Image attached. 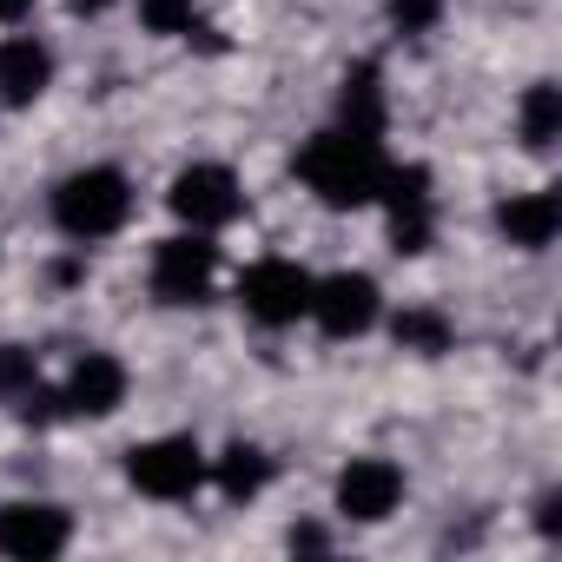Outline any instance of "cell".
Masks as SVG:
<instances>
[{"mask_svg":"<svg viewBox=\"0 0 562 562\" xmlns=\"http://www.w3.org/2000/svg\"><path fill=\"white\" fill-rule=\"evenodd\" d=\"M54 87V47L34 41V34H8L0 41V106L8 113H27L41 106Z\"/></svg>","mask_w":562,"mask_h":562,"instance_id":"cell-12","label":"cell"},{"mask_svg":"<svg viewBox=\"0 0 562 562\" xmlns=\"http://www.w3.org/2000/svg\"><path fill=\"white\" fill-rule=\"evenodd\" d=\"M74 8H80V14H106V8H113V0H74Z\"/></svg>","mask_w":562,"mask_h":562,"instance_id":"cell-24","label":"cell"},{"mask_svg":"<svg viewBox=\"0 0 562 562\" xmlns=\"http://www.w3.org/2000/svg\"><path fill=\"white\" fill-rule=\"evenodd\" d=\"M41 8V0H0V21H27Z\"/></svg>","mask_w":562,"mask_h":562,"instance_id":"cell-22","label":"cell"},{"mask_svg":"<svg viewBox=\"0 0 562 562\" xmlns=\"http://www.w3.org/2000/svg\"><path fill=\"white\" fill-rule=\"evenodd\" d=\"M516 139L529 153H549L562 139V87L555 80H536L522 100H516Z\"/></svg>","mask_w":562,"mask_h":562,"instance_id":"cell-16","label":"cell"},{"mask_svg":"<svg viewBox=\"0 0 562 562\" xmlns=\"http://www.w3.org/2000/svg\"><path fill=\"white\" fill-rule=\"evenodd\" d=\"M74 542V516L60 503H0V555L8 562H54Z\"/></svg>","mask_w":562,"mask_h":562,"instance_id":"cell-10","label":"cell"},{"mask_svg":"<svg viewBox=\"0 0 562 562\" xmlns=\"http://www.w3.org/2000/svg\"><path fill=\"white\" fill-rule=\"evenodd\" d=\"M391 338H397L411 358H443V351L457 345V325H450L437 305H404V312L391 318Z\"/></svg>","mask_w":562,"mask_h":562,"instance_id":"cell-17","label":"cell"},{"mask_svg":"<svg viewBox=\"0 0 562 562\" xmlns=\"http://www.w3.org/2000/svg\"><path fill=\"white\" fill-rule=\"evenodd\" d=\"M285 542H292V549H325V536H318V529H292Z\"/></svg>","mask_w":562,"mask_h":562,"instance_id":"cell-23","label":"cell"},{"mask_svg":"<svg viewBox=\"0 0 562 562\" xmlns=\"http://www.w3.org/2000/svg\"><path fill=\"white\" fill-rule=\"evenodd\" d=\"M126 364L113 358V351H80L74 358V371L54 384L60 391V411L67 417H113L120 404H126Z\"/></svg>","mask_w":562,"mask_h":562,"instance_id":"cell-11","label":"cell"},{"mask_svg":"<svg viewBox=\"0 0 562 562\" xmlns=\"http://www.w3.org/2000/svg\"><path fill=\"white\" fill-rule=\"evenodd\" d=\"M384 14L397 34H430L443 21V0H384Z\"/></svg>","mask_w":562,"mask_h":562,"instance_id":"cell-20","label":"cell"},{"mask_svg":"<svg viewBox=\"0 0 562 562\" xmlns=\"http://www.w3.org/2000/svg\"><path fill=\"white\" fill-rule=\"evenodd\" d=\"M338 126H351L364 139H384L391 100H384V67L378 60H351L345 67V80H338Z\"/></svg>","mask_w":562,"mask_h":562,"instance_id":"cell-14","label":"cell"},{"mask_svg":"<svg viewBox=\"0 0 562 562\" xmlns=\"http://www.w3.org/2000/svg\"><path fill=\"white\" fill-rule=\"evenodd\" d=\"M496 232H503L516 251H549L555 232H562V199H555V186L509 192V199L496 205Z\"/></svg>","mask_w":562,"mask_h":562,"instance_id":"cell-13","label":"cell"},{"mask_svg":"<svg viewBox=\"0 0 562 562\" xmlns=\"http://www.w3.org/2000/svg\"><path fill=\"white\" fill-rule=\"evenodd\" d=\"M238 312L258 325V331H285L312 312V271L299 258H251L238 271V285H232Z\"/></svg>","mask_w":562,"mask_h":562,"instance_id":"cell-3","label":"cell"},{"mask_svg":"<svg viewBox=\"0 0 562 562\" xmlns=\"http://www.w3.org/2000/svg\"><path fill=\"white\" fill-rule=\"evenodd\" d=\"M166 205H172V218L192 225V232H225V225L245 212V186H238L232 166H218V159H192V166L172 172Z\"/></svg>","mask_w":562,"mask_h":562,"instance_id":"cell-6","label":"cell"},{"mask_svg":"<svg viewBox=\"0 0 562 562\" xmlns=\"http://www.w3.org/2000/svg\"><path fill=\"white\" fill-rule=\"evenodd\" d=\"M378 205L391 218V251L424 258L437 245V179H430V166H384Z\"/></svg>","mask_w":562,"mask_h":562,"instance_id":"cell-7","label":"cell"},{"mask_svg":"<svg viewBox=\"0 0 562 562\" xmlns=\"http://www.w3.org/2000/svg\"><path fill=\"white\" fill-rule=\"evenodd\" d=\"M536 529L555 542L562 536V490H542V503H536Z\"/></svg>","mask_w":562,"mask_h":562,"instance_id":"cell-21","label":"cell"},{"mask_svg":"<svg viewBox=\"0 0 562 562\" xmlns=\"http://www.w3.org/2000/svg\"><path fill=\"white\" fill-rule=\"evenodd\" d=\"M205 463L212 457L199 450V437L172 430V437H146L126 450V483L153 503H192L205 490Z\"/></svg>","mask_w":562,"mask_h":562,"instance_id":"cell-4","label":"cell"},{"mask_svg":"<svg viewBox=\"0 0 562 562\" xmlns=\"http://www.w3.org/2000/svg\"><path fill=\"white\" fill-rule=\"evenodd\" d=\"M139 27L153 41H179L199 27V0H139Z\"/></svg>","mask_w":562,"mask_h":562,"instance_id":"cell-18","label":"cell"},{"mask_svg":"<svg viewBox=\"0 0 562 562\" xmlns=\"http://www.w3.org/2000/svg\"><path fill=\"white\" fill-rule=\"evenodd\" d=\"M34 384H41L34 351H27V345H0V404H21Z\"/></svg>","mask_w":562,"mask_h":562,"instance_id":"cell-19","label":"cell"},{"mask_svg":"<svg viewBox=\"0 0 562 562\" xmlns=\"http://www.w3.org/2000/svg\"><path fill=\"white\" fill-rule=\"evenodd\" d=\"M205 483H212L225 503H251V496H265V483H271V457H265L258 443H225V450L205 463Z\"/></svg>","mask_w":562,"mask_h":562,"instance_id":"cell-15","label":"cell"},{"mask_svg":"<svg viewBox=\"0 0 562 562\" xmlns=\"http://www.w3.org/2000/svg\"><path fill=\"white\" fill-rule=\"evenodd\" d=\"M384 166H391V159H384V139H364V133H351V126H325V133H312V139L299 146V159H292L299 186H305L318 205H331V212L378 205Z\"/></svg>","mask_w":562,"mask_h":562,"instance_id":"cell-1","label":"cell"},{"mask_svg":"<svg viewBox=\"0 0 562 562\" xmlns=\"http://www.w3.org/2000/svg\"><path fill=\"white\" fill-rule=\"evenodd\" d=\"M331 345H345V338H364L378 318H384V285L371 271H325V278H312V312H305Z\"/></svg>","mask_w":562,"mask_h":562,"instance_id":"cell-8","label":"cell"},{"mask_svg":"<svg viewBox=\"0 0 562 562\" xmlns=\"http://www.w3.org/2000/svg\"><path fill=\"white\" fill-rule=\"evenodd\" d=\"M212 285H218V245H212V232L186 225V232H172V238L153 245V299L159 305L192 312V305L212 299Z\"/></svg>","mask_w":562,"mask_h":562,"instance_id":"cell-5","label":"cell"},{"mask_svg":"<svg viewBox=\"0 0 562 562\" xmlns=\"http://www.w3.org/2000/svg\"><path fill=\"white\" fill-rule=\"evenodd\" d=\"M126 218H133V179L120 166H74L54 186V225L74 245H100L126 232Z\"/></svg>","mask_w":562,"mask_h":562,"instance_id":"cell-2","label":"cell"},{"mask_svg":"<svg viewBox=\"0 0 562 562\" xmlns=\"http://www.w3.org/2000/svg\"><path fill=\"white\" fill-rule=\"evenodd\" d=\"M404 490L411 483H404V470L391 457H351L338 470V483H331V509L345 522H391L404 509Z\"/></svg>","mask_w":562,"mask_h":562,"instance_id":"cell-9","label":"cell"}]
</instances>
